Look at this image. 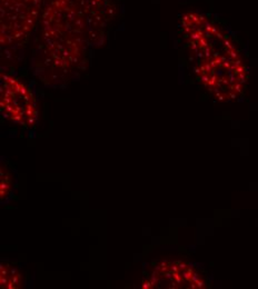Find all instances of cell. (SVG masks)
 Wrapping results in <instances>:
<instances>
[{"instance_id": "1", "label": "cell", "mask_w": 258, "mask_h": 289, "mask_svg": "<svg viewBox=\"0 0 258 289\" xmlns=\"http://www.w3.org/2000/svg\"><path fill=\"white\" fill-rule=\"evenodd\" d=\"M43 9L41 56L59 75L84 62L86 48L101 42L113 16L111 0H47Z\"/></svg>"}, {"instance_id": "2", "label": "cell", "mask_w": 258, "mask_h": 289, "mask_svg": "<svg viewBox=\"0 0 258 289\" xmlns=\"http://www.w3.org/2000/svg\"><path fill=\"white\" fill-rule=\"evenodd\" d=\"M181 25L202 86L220 101L237 99L246 85L247 69L230 37L197 12L185 14Z\"/></svg>"}, {"instance_id": "3", "label": "cell", "mask_w": 258, "mask_h": 289, "mask_svg": "<svg viewBox=\"0 0 258 289\" xmlns=\"http://www.w3.org/2000/svg\"><path fill=\"white\" fill-rule=\"evenodd\" d=\"M42 0H0V41L2 47L24 42L35 29Z\"/></svg>"}, {"instance_id": "4", "label": "cell", "mask_w": 258, "mask_h": 289, "mask_svg": "<svg viewBox=\"0 0 258 289\" xmlns=\"http://www.w3.org/2000/svg\"><path fill=\"white\" fill-rule=\"evenodd\" d=\"M0 109L4 119L21 127L31 128L37 122V106L32 92L15 77L1 74Z\"/></svg>"}, {"instance_id": "5", "label": "cell", "mask_w": 258, "mask_h": 289, "mask_svg": "<svg viewBox=\"0 0 258 289\" xmlns=\"http://www.w3.org/2000/svg\"><path fill=\"white\" fill-rule=\"evenodd\" d=\"M142 288H187L200 289L206 282L194 267L179 260L161 261L142 282Z\"/></svg>"}, {"instance_id": "6", "label": "cell", "mask_w": 258, "mask_h": 289, "mask_svg": "<svg viewBox=\"0 0 258 289\" xmlns=\"http://www.w3.org/2000/svg\"><path fill=\"white\" fill-rule=\"evenodd\" d=\"M0 284L1 288H19L21 287L22 278L15 266L9 262H1L0 267Z\"/></svg>"}, {"instance_id": "7", "label": "cell", "mask_w": 258, "mask_h": 289, "mask_svg": "<svg viewBox=\"0 0 258 289\" xmlns=\"http://www.w3.org/2000/svg\"><path fill=\"white\" fill-rule=\"evenodd\" d=\"M13 186V176L6 167H3V164H1V176H0V195H1V200L8 197L10 191L12 190Z\"/></svg>"}]
</instances>
